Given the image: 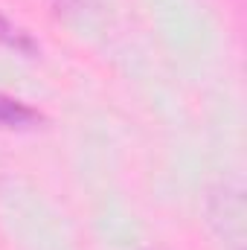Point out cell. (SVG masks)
Listing matches in <instances>:
<instances>
[{
	"mask_svg": "<svg viewBox=\"0 0 247 250\" xmlns=\"http://www.w3.org/2000/svg\"><path fill=\"white\" fill-rule=\"evenodd\" d=\"M0 41L9 44V47H15V50H21V53H35V41H32L23 29L12 26L3 15H0Z\"/></svg>",
	"mask_w": 247,
	"mask_h": 250,
	"instance_id": "obj_2",
	"label": "cell"
},
{
	"mask_svg": "<svg viewBox=\"0 0 247 250\" xmlns=\"http://www.w3.org/2000/svg\"><path fill=\"white\" fill-rule=\"evenodd\" d=\"M38 120L41 117L29 105H23V102L12 99L6 93H0V125L3 128H32Z\"/></svg>",
	"mask_w": 247,
	"mask_h": 250,
	"instance_id": "obj_1",
	"label": "cell"
}]
</instances>
